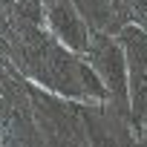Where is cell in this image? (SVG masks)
Returning a JSON list of instances; mask_svg holds the SVG:
<instances>
[{
    "label": "cell",
    "mask_w": 147,
    "mask_h": 147,
    "mask_svg": "<svg viewBox=\"0 0 147 147\" xmlns=\"http://www.w3.org/2000/svg\"><path fill=\"white\" fill-rule=\"evenodd\" d=\"M90 63L104 81L110 101L115 107H130V72H127V55L118 40H113L104 32H95L90 40Z\"/></svg>",
    "instance_id": "1"
},
{
    "label": "cell",
    "mask_w": 147,
    "mask_h": 147,
    "mask_svg": "<svg viewBox=\"0 0 147 147\" xmlns=\"http://www.w3.org/2000/svg\"><path fill=\"white\" fill-rule=\"evenodd\" d=\"M118 43L127 55L130 72V113L136 124H147V29L127 23L118 32Z\"/></svg>",
    "instance_id": "2"
},
{
    "label": "cell",
    "mask_w": 147,
    "mask_h": 147,
    "mask_svg": "<svg viewBox=\"0 0 147 147\" xmlns=\"http://www.w3.org/2000/svg\"><path fill=\"white\" fill-rule=\"evenodd\" d=\"M43 18H46V32L52 40H58L61 46H66L75 55L90 52L92 35L87 29L84 15L78 12V6L72 0H49L43 9Z\"/></svg>",
    "instance_id": "3"
},
{
    "label": "cell",
    "mask_w": 147,
    "mask_h": 147,
    "mask_svg": "<svg viewBox=\"0 0 147 147\" xmlns=\"http://www.w3.org/2000/svg\"><path fill=\"white\" fill-rule=\"evenodd\" d=\"M101 104L104 101H95V107L84 115L87 133H90V144L92 147H136V138H133L130 127L118 118L115 107L110 113Z\"/></svg>",
    "instance_id": "4"
},
{
    "label": "cell",
    "mask_w": 147,
    "mask_h": 147,
    "mask_svg": "<svg viewBox=\"0 0 147 147\" xmlns=\"http://www.w3.org/2000/svg\"><path fill=\"white\" fill-rule=\"evenodd\" d=\"M127 3H130L133 9H138V12H144V15H147V0H127Z\"/></svg>",
    "instance_id": "5"
},
{
    "label": "cell",
    "mask_w": 147,
    "mask_h": 147,
    "mask_svg": "<svg viewBox=\"0 0 147 147\" xmlns=\"http://www.w3.org/2000/svg\"><path fill=\"white\" fill-rule=\"evenodd\" d=\"M136 147H147V136H138L136 138Z\"/></svg>",
    "instance_id": "6"
},
{
    "label": "cell",
    "mask_w": 147,
    "mask_h": 147,
    "mask_svg": "<svg viewBox=\"0 0 147 147\" xmlns=\"http://www.w3.org/2000/svg\"><path fill=\"white\" fill-rule=\"evenodd\" d=\"M144 29H147V23H144Z\"/></svg>",
    "instance_id": "7"
},
{
    "label": "cell",
    "mask_w": 147,
    "mask_h": 147,
    "mask_svg": "<svg viewBox=\"0 0 147 147\" xmlns=\"http://www.w3.org/2000/svg\"><path fill=\"white\" fill-rule=\"evenodd\" d=\"M0 147H3V144H0Z\"/></svg>",
    "instance_id": "8"
}]
</instances>
